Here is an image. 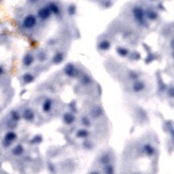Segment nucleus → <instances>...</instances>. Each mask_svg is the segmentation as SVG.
<instances>
[{"instance_id":"obj_8","label":"nucleus","mask_w":174,"mask_h":174,"mask_svg":"<svg viewBox=\"0 0 174 174\" xmlns=\"http://www.w3.org/2000/svg\"><path fill=\"white\" fill-rule=\"evenodd\" d=\"M32 62H33V57H32L31 55H27L25 57V61H24V63H25L26 65H28V64H31Z\"/></svg>"},{"instance_id":"obj_3","label":"nucleus","mask_w":174,"mask_h":174,"mask_svg":"<svg viewBox=\"0 0 174 174\" xmlns=\"http://www.w3.org/2000/svg\"><path fill=\"white\" fill-rule=\"evenodd\" d=\"M51 106H52V101L50 99H47L45 103H44V111H49Z\"/></svg>"},{"instance_id":"obj_15","label":"nucleus","mask_w":174,"mask_h":174,"mask_svg":"<svg viewBox=\"0 0 174 174\" xmlns=\"http://www.w3.org/2000/svg\"><path fill=\"white\" fill-rule=\"evenodd\" d=\"M2 73V68H0V74Z\"/></svg>"},{"instance_id":"obj_1","label":"nucleus","mask_w":174,"mask_h":174,"mask_svg":"<svg viewBox=\"0 0 174 174\" xmlns=\"http://www.w3.org/2000/svg\"><path fill=\"white\" fill-rule=\"evenodd\" d=\"M23 25H24V27H26V28L34 27L36 25V18L34 17V15H28V17H26L25 20H24Z\"/></svg>"},{"instance_id":"obj_10","label":"nucleus","mask_w":174,"mask_h":174,"mask_svg":"<svg viewBox=\"0 0 174 174\" xmlns=\"http://www.w3.org/2000/svg\"><path fill=\"white\" fill-rule=\"evenodd\" d=\"M33 116H34V114H33V113H32L31 111H26V112H25V118H26V119L32 120V119H33Z\"/></svg>"},{"instance_id":"obj_4","label":"nucleus","mask_w":174,"mask_h":174,"mask_svg":"<svg viewBox=\"0 0 174 174\" xmlns=\"http://www.w3.org/2000/svg\"><path fill=\"white\" fill-rule=\"evenodd\" d=\"M143 88H144V84L143 83H139V82L135 83L134 86H133V89H134L135 91H139V90L143 89Z\"/></svg>"},{"instance_id":"obj_14","label":"nucleus","mask_w":174,"mask_h":174,"mask_svg":"<svg viewBox=\"0 0 174 174\" xmlns=\"http://www.w3.org/2000/svg\"><path fill=\"white\" fill-rule=\"evenodd\" d=\"M78 136H87V132H81L77 134Z\"/></svg>"},{"instance_id":"obj_13","label":"nucleus","mask_w":174,"mask_h":174,"mask_svg":"<svg viewBox=\"0 0 174 174\" xmlns=\"http://www.w3.org/2000/svg\"><path fill=\"white\" fill-rule=\"evenodd\" d=\"M50 8H51V11H53L55 12V13H58V12H59V10H58V8H57L55 5H50Z\"/></svg>"},{"instance_id":"obj_2","label":"nucleus","mask_w":174,"mask_h":174,"mask_svg":"<svg viewBox=\"0 0 174 174\" xmlns=\"http://www.w3.org/2000/svg\"><path fill=\"white\" fill-rule=\"evenodd\" d=\"M49 14H50V10L48 9V8H45V9L39 11V17L42 19H47L48 17H49Z\"/></svg>"},{"instance_id":"obj_11","label":"nucleus","mask_w":174,"mask_h":174,"mask_svg":"<svg viewBox=\"0 0 174 174\" xmlns=\"http://www.w3.org/2000/svg\"><path fill=\"white\" fill-rule=\"evenodd\" d=\"M24 78H25V82L28 83V82H32V81H33V76H31V75H25V76H24Z\"/></svg>"},{"instance_id":"obj_5","label":"nucleus","mask_w":174,"mask_h":174,"mask_svg":"<svg viewBox=\"0 0 174 174\" xmlns=\"http://www.w3.org/2000/svg\"><path fill=\"white\" fill-rule=\"evenodd\" d=\"M134 12H135V15H136L137 20H141V19H143V12H141L140 8H136V9L134 10Z\"/></svg>"},{"instance_id":"obj_6","label":"nucleus","mask_w":174,"mask_h":174,"mask_svg":"<svg viewBox=\"0 0 174 174\" xmlns=\"http://www.w3.org/2000/svg\"><path fill=\"white\" fill-rule=\"evenodd\" d=\"M145 151H146L148 155H152L153 151H155V149H153L150 145H145Z\"/></svg>"},{"instance_id":"obj_12","label":"nucleus","mask_w":174,"mask_h":174,"mask_svg":"<svg viewBox=\"0 0 174 174\" xmlns=\"http://www.w3.org/2000/svg\"><path fill=\"white\" fill-rule=\"evenodd\" d=\"M101 44H102V45H100L99 47L101 48V49H107V48L109 47V44L107 43V42H104V43H101Z\"/></svg>"},{"instance_id":"obj_9","label":"nucleus","mask_w":174,"mask_h":174,"mask_svg":"<svg viewBox=\"0 0 174 174\" xmlns=\"http://www.w3.org/2000/svg\"><path fill=\"white\" fill-rule=\"evenodd\" d=\"M74 120L73 115H70V114H65L64 116V121H65V123H72V121Z\"/></svg>"},{"instance_id":"obj_7","label":"nucleus","mask_w":174,"mask_h":174,"mask_svg":"<svg viewBox=\"0 0 174 174\" xmlns=\"http://www.w3.org/2000/svg\"><path fill=\"white\" fill-rule=\"evenodd\" d=\"M14 138H15V134H14V133H12V132H10L9 134L6 136V139H7V141H9V144H10Z\"/></svg>"}]
</instances>
